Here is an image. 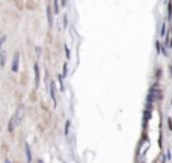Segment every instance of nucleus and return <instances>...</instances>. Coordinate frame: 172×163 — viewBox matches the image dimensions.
Returning <instances> with one entry per match:
<instances>
[{"label":"nucleus","instance_id":"obj_1","mask_svg":"<svg viewBox=\"0 0 172 163\" xmlns=\"http://www.w3.org/2000/svg\"><path fill=\"white\" fill-rule=\"evenodd\" d=\"M23 118H24V106H18V109H17V112H15V115L12 116V119L9 121V125H8V130H9V132L12 133L14 130H15V127L21 124V121H23Z\"/></svg>","mask_w":172,"mask_h":163},{"label":"nucleus","instance_id":"obj_2","mask_svg":"<svg viewBox=\"0 0 172 163\" xmlns=\"http://www.w3.org/2000/svg\"><path fill=\"white\" fill-rule=\"evenodd\" d=\"M18 64H20V53H17L15 57H14V60H12V72L18 71Z\"/></svg>","mask_w":172,"mask_h":163},{"label":"nucleus","instance_id":"obj_3","mask_svg":"<svg viewBox=\"0 0 172 163\" xmlns=\"http://www.w3.org/2000/svg\"><path fill=\"white\" fill-rule=\"evenodd\" d=\"M50 97H51V100H53V103L56 104V91H55V83H50Z\"/></svg>","mask_w":172,"mask_h":163},{"label":"nucleus","instance_id":"obj_4","mask_svg":"<svg viewBox=\"0 0 172 163\" xmlns=\"http://www.w3.org/2000/svg\"><path fill=\"white\" fill-rule=\"evenodd\" d=\"M5 62H6V51L2 48V53H0V65L3 66L5 65Z\"/></svg>","mask_w":172,"mask_h":163},{"label":"nucleus","instance_id":"obj_5","mask_svg":"<svg viewBox=\"0 0 172 163\" xmlns=\"http://www.w3.org/2000/svg\"><path fill=\"white\" fill-rule=\"evenodd\" d=\"M47 18H49V26L51 27L53 26V14H51V9L47 8Z\"/></svg>","mask_w":172,"mask_h":163},{"label":"nucleus","instance_id":"obj_6","mask_svg":"<svg viewBox=\"0 0 172 163\" xmlns=\"http://www.w3.org/2000/svg\"><path fill=\"white\" fill-rule=\"evenodd\" d=\"M35 85H39V68H38V65H35Z\"/></svg>","mask_w":172,"mask_h":163},{"label":"nucleus","instance_id":"obj_7","mask_svg":"<svg viewBox=\"0 0 172 163\" xmlns=\"http://www.w3.org/2000/svg\"><path fill=\"white\" fill-rule=\"evenodd\" d=\"M26 156H27V162H30L32 160V154H30V148H29V145H26Z\"/></svg>","mask_w":172,"mask_h":163},{"label":"nucleus","instance_id":"obj_8","mask_svg":"<svg viewBox=\"0 0 172 163\" xmlns=\"http://www.w3.org/2000/svg\"><path fill=\"white\" fill-rule=\"evenodd\" d=\"M5 163H11V162H9V160H8V159H6V160H5Z\"/></svg>","mask_w":172,"mask_h":163}]
</instances>
